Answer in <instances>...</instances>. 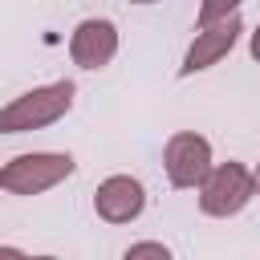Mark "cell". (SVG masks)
<instances>
[{
  "instance_id": "cell-10",
  "label": "cell",
  "mask_w": 260,
  "mask_h": 260,
  "mask_svg": "<svg viewBox=\"0 0 260 260\" xmlns=\"http://www.w3.org/2000/svg\"><path fill=\"white\" fill-rule=\"evenodd\" d=\"M248 57H252V61L260 65V24H256V28L248 32Z\"/></svg>"
},
{
  "instance_id": "cell-9",
  "label": "cell",
  "mask_w": 260,
  "mask_h": 260,
  "mask_svg": "<svg viewBox=\"0 0 260 260\" xmlns=\"http://www.w3.org/2000/svg\"><path fill=\"white\" fill-rule=\"evenodd\" d=\"M142 256H154V260H171V248L162 240H138L126 248V260H142Z\"/></svg>"
},
{
  "instance_id": "cell-5",
  "label": "cell",
  "mask_w": 260,
  "mask_h": 260,
  "mask_svg": "<svg viewBox=\"0 0 260 260\" xmlns=\"http://www.w3.org/2000/svg\"><path fill=\"white\" fill-rule=\"evenodd\" d=\"M240 32H244L240 12H232V16H223V20H211V24H195V37H191V45H187V53H183L179 77H195V73L219 65V61L236 49Z\"/></svg>"
},
{
  "instance_id": "cell-7",
  "label": "cell",
  "mask_w": 260,
  "mask_h": 260,
  "mask_svg": "<svg viewBox=\"0 0 260 260\" xmlns=\"http://www.w3.org/2000/svg\"><path fill=\"white\" fill-rule=\"evenodd\" d=\"M93 211L98 219L122 228V223H134L142 211H146V187L138 175H106L93 191Z\"/></svg>"
},
{
  "instance_id": "cell-3",
  "label": "cell",
  "mask_w": 260,
  "mask_h": 260,
  "mask_svg": "<svg viewBox=\"0 0 260 260\" xmlns=\"http://www.w3.org/2000/svg\"><path fill=\"white\" fill-rule=\"evenodd\" d=\"M256 195H260V191H256V171L244 167L240 158L215 162V167L207 171V179L195 187L199 211L211 215V219H232V215H240Z\"/></svg>"
},
{
  "instance_id": "cell-2",
  "label": "cell",
  "mask_w": 260,
  "mask_h": 260,
  "mask_svg": "<svg viewBox=\"0 0 260 260\" xmlns=\"http://www.w3.org/2000/svg\"><path fill=\"white\" fill-rule=\"evenodd\" d=\"M73 171H77V158L69 150H24V154H12L0 167V191L45 195V191L61 187Z\"/></svg>"
},
{
  "instance_id": "cell-1",
  "label": "cell",
  "mask_w": 260,
  "mask_h": 260,
  "mask_svg": "<svg viewBox=\"0 0 260 260\" xmlns=\"http://www.w3.org/2000/svg\"><path fill=\"white\" fill-rule=\"evenodd\" d=\"M77 102V85L69 77L49 81V85H32L20 98H12L0 110V134H28V130H45L53 122H61Z\"/></svg>"
},
{
  "instance_id": "cell-6",
  "label": "cell",
  "mask_w": 260,
  "mask_h": 260,
  "mask_svg": "<svg viewBox=\"0 0 260 260\" xmlns=\"http://www.w3.org/2000/svg\"><path fill=\"white\" fill-rule=\"evenodd\" d=\"M118 45H122L118 24L106 20V16H85V20H77L73 32H69V57H73V65L85 69V73L106 69V65L118 57Z\"/></svg>"
},
{
  "instance_id": "cell-11",
  "label": "cell",
  "mask_w": 260,
  "mask_h": 260,
  "mask_svg": "<svg viewBox=\"0 0 260 260\" xmlns=\"http://www.w3.org/2000/svg\"><path fill=\"white\" fill-rule=\"evenodd\" d=\"M252 171H256V191H260V162H256V167H252Z\"/></svg>"
},
{
  "instance_id": "cell-4",
  "label": "cell",
  "mask_w": 260,
  "mask_h": 260,
  "mask_svg": "<svg viewBox=\"0 0 260 260\" xmlns=\"http://www.w3.org/2000/svg\"><path fill=\"white\" fill-rule=\"evenodd\" d=\"M215 167V154H211V142L195 130H175L162 146V171H167V183L179 187V191H195L207 171Z\"/></svg>"
},
{
  "instance_id": "cell-8",
  "label": "cell",
  "mask_w": 260,
  "mask_h": 260,
  "mask_svg": "<svg viewBox=\"0 0 260 260\" xmlns=\"http://www.w3.org/2000/svg\"><path fill=\"white\" fill-rule=\"evenodd\" d=\"M244 0H199V12H195V24H211V20H223L232 12H240Z\"/></svg>"
},
{
  "instance_id": "cell-12",
  "label": "cell",
  "mask_w": 260,
  "mask_h": 260,
  "mask_svg": "<svg viewBox=\"0 0 260 260\" xmlns=\"http://www.w3.org/2000/svg\"><path fill=\"white\" fill-rule=\"evenodd\" d=\"M130 4H158V0H130Z\"/></svg>"
}]
</instances>
